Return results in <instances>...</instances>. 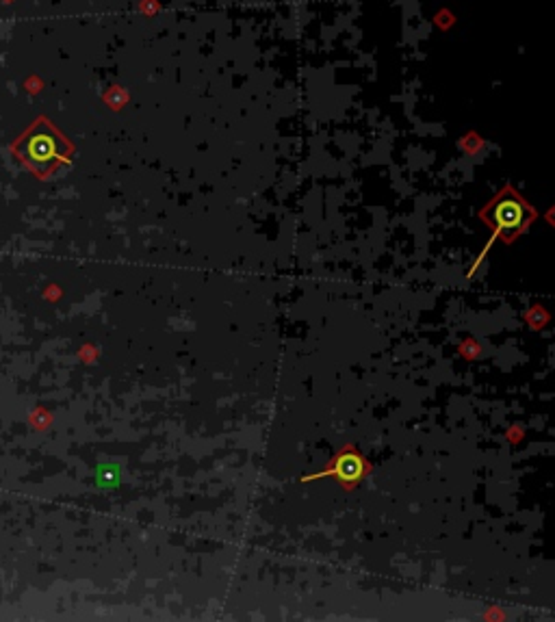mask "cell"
<instances>
[{"instance_id":"cell-1","label":"cell","mask_w":555,"mask_h":622,"mask_svg":"<svg viewBox=\"0 0 555 622\" xmlns=\"http://www.w3.org/2000/svg\"><path fill=\"white\" fill-rule=\"evenodd\" d=\"M480 217L482 221H486V226L492 228L496 236H501L504 241H514L516 236L534 221L536 211L525 202V197H520L508 185L484 206Z\"/></svg>"},{"instance_id":"cell-2","label":"cell","mask_w":555,"mask_h":622,"mask_svg":"<svg viewBox=\"0 0 555 622\" xmlns=\"http://www.w3.org/2000/svg\"><path fill=\"white\" fill-rule=\"evenodd\" d=\"M367 470H369V464L362 460V456L352 447V444H349V447L341 449L332 458V462L324 470L315 472V475L304 477V482L319 480V477H326V475H334L341 484H358Z\"/></svg>"},{"instance_id":"cell-3","label":"cell","mask_w":555,"mask_h":622,"mask_svg":"<svg viewBox=\"0 0 555 622\" xmlns=\"http://www.w3.org/2000/svg\"><path fill=\"white\" fill-rule=\"evenodd\" d=\"M63 152H66L63 141H59L54 135H39L31 141V157L44 167L52 165L56 157H61Z\"/></svg>"}]
</instances>
